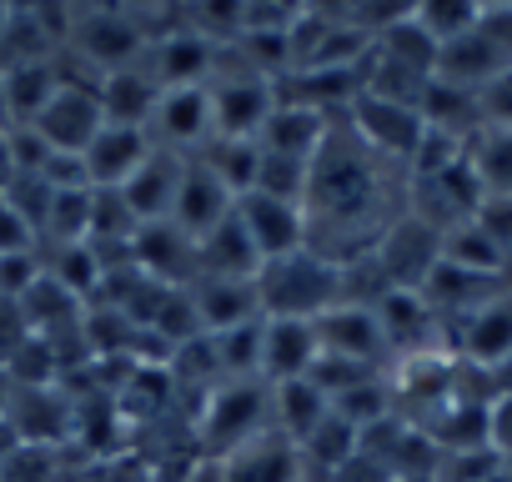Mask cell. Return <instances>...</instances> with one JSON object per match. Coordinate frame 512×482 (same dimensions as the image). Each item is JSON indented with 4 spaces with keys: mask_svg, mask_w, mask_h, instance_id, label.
<instances>
[{
    "mask_svg": "<svg viewBox=\"0 0 512 482\" xmlns=\"http://www.w3.org/2000/svg\"><path fill=\"white\" fill-rule=\"evenodd\" d=\"M377 196V176H372V156L367 146L352 136V126H332L322 151L312 156V191H307V211L322 206V216H342L357 221Z\"/></svg>",
    "mask_w": 512,
    "mask_h": 482,
    "instance_id": "obj_1",
    "label": "cell"
},
{
    "mask_svg": "<svg viewBox=\"0 0 512 482\" xmlns=\"http://www.w3.org/2000/svg\"><path fill=\"white\" fill-rule=\"evenodd\" d=\"M256 297H262V317H302L317 322L327 307L342 302V267L332 257H317L312 247L282 262H267L256 277Z\"/></svg>",
    "mask_w": 512,
    "mask_h": 482,
    "instance_id": "obj_2",
    "label": "cell"
},
{
    "mask_svg": "<svg viewBox=\"0 0 512 482\" xmlns=\"http://www.w3.org/2000/svg\"><path fill=\"white\" fill-rule=\"evenodd\" d=\"M201 452L206 457H231L236 447H246L251 437L272 432V387L262 377H226L216 387H206V407H201Z\"/></svg>",
    "mask_w": 512,
    "mask_h": 482,
    "instance_id": "obj_3",
    "label": "cell"
},
{
    "mask_svg": "<svg viewBox=\"0 0 512 482\" xmlns=\"http://www.w3.org/2000/svg\"><path fill=\"white\" fill-rule=\"evenodd\" d=\"M146 46H151V31L141 26L136 11H116V6H86V11H76L71 51L91 71H101V76L131 71L146 56Z\"/></svg>",
    "mask_w": 512,
    "mask_h": 482,
    "instance_id": "obj_4",
    "label": "cell"
},
{
    "mask_svg": "<svg viewBox=\"0 0 512 482\" xmlns=\"http://www.w3.org/2000/svg\"><path fill=\"white\" fill-rule=\"evenodd\" d=\"M277 111L272 76H216L211 81V141H256Z\"/></svg>",
    "mask_w": 512,
    "mask_h": 482,
    "instance_id": "obj_5",
    "label": "cell"
},
{
    "mask_svg": "<svg viewBox=\"0 0 512 482\" xmlns=\"http://www.w3.org/2000/svg\"><path fill=\"white\" fill-rule=\"evenodd\" d=\"M6 422L21 447L56 452L76 437V397L66 387H11Z\"/></svg>",
    "mask_w": 512,
    "mask_h": 482,
    "instance_id": "obj_6",
    "label": "cell"
},
{
    "mask_svg": "<svg viewBox=\"0 0 512 482\" xmlns=\"http://www.w3.org/2000/svg\"><path fill=\"white\" fill-rule=\"evenodd\" d=\"M236 221L246 226L256 257L267 262H282V257H297L307 252V206L297 201H282V196H267V191H251L236 201Z\"/></svg>",
    "mask_w": 512,
    "mask_h": 482,
    "instance_id": "obj_7",
    "label": "cell"
},
{
    "mask_svg": "<svg viewBox=\"0 0 512 482\" xmlns=\"http://www.w3.org/2000/svg\"><path fill=\"white\" fill-rule=\"evenodd\" d=\"M347 126H352V136L372 156H397V161H412L417 146H422V136H427L422 111L397 106V101H382V96H367V91L347 106Z\"/></svg>",
    "mask_w": 512,
    "mask_h": 482,
    "instance_id": "obj_8",
    "label": "cell"
},
{
    "mask_svg": "<svg viewBox=\"0 0 512 482\" xmlns=\"http://www.w3.org/2000/svg\"><path fill=\"white\" fill-rule=\"evenodd\" d=\"M56 61H61V56H56ZM96 86H101V81H96ZM96 86H76V81H66V86L51 96V106L31 121V131H36L51 151H61V156H86V146H91L96 131L106 126Z\"/></svg>",
    "mask_w": 512,
    "mask_h": 482,
    "instance_id": "obj_9",
    "label": "cell"
},
{
    "mask_svg": "<svg viewBox=\"0 0 512 482\" xmlns=\"http://www.w3.org/2000/svg\"><path fill=\"white\" fill-rule=\"evenodd\" d=\"M377 267L392 287H407V292H422V282L432 277V267L442 262V231L427 226L422 216H407L397 221L382 241H377Z\"/></svg>",
    "mask_w": 512,
    "mask_h": 482,
    "instance_id": "obj_10",
    "label": "cell"
},
{
    "mask_svg": "<svg viewBox=\"0 0 512 482\" xmlns=\"http://www.w3.org/2000/svg\"><path fill=\"white\" fill-rule=\"evenodd\" d=\"M131 267L156 287H191L196 282V241L176 221H151L131 236Z\"/></svg>",
    "mask_w": 512,
    "mask_h": 482,
    "instance_id": "obj_11",
    "label": "cell"
},
{
    "mask_svg": "<svg viewBox=\"0 0 512 482\" xmlns=\"http://www.w3.org/2000/svg\"><path fill=\"white\" fill-rule=\"evenodd\" d=\"M151 141L161 151H176V156H196V146L206 151V141H211V86L161 91L156 116H151Z\"/></svg>",
    "mask_w": 512,
    "mask_h": 482,
    "instance_id": "obj_12",
    "label": "cell"
},
{
    "mask_svg": "<svg viewBox=\"0 0 512 482\" xmlns=\"http://www.w3.org/2000/svg\"><path fill=\"white\" fill-rule=\"evenodd\" d=\"M312 327H317V342H322L327 357H347V362L377 367L392 352L387 347V332H382V322H377V312L367 302H337Z\"/></svg>",
    "mask_w": 512,
    "mask_h": 482,
    "instance_id": "obj_13",
    "label": "cell"
},
{
    "mask_svg": "<svg viewBox=\"0 0 512 482\" xmlns=\"http://www.w3.org/2000/svg\"><path fill=\"white\" fill-rule=\"evenodd\" d=\"M151 151H156L151 131H141V126H111V121H106V126L96 131V141L86 146L81 166H86V181H91V186L121 191V186L146 166Z\"/></svg>",
    "mask_w": 512,
    "mask_h": 482,
    "instance_id": "obj_14",
    "label": "cell"
},
{
    "mask_svg": "<svg viewBox=\"0 0 512 482\" xmlns=\"http://www.w3.org/2000/svg\"><path fill=\"white\" fill-rule=\"evenodd\" d=\"M231 211H236V196L216 181V171H211L201 156H186V166H181V186H176V206H171V221H176L191 241H201V236L216 231Z\"/></svg>",
    "mask_w": 512,
    "mask_h": 482,
    "instance_id": "obj_15",
    "label": "cell"
},
{
    "mask_svg": "<svg viewBox=\"0 0 512 482\" xmlns=\"http://www.w3.org/2000/svg\"><path fill=\"white\" fill-rule=\"evenodd\" d=\"M216 61H221V46H211L191 26L186 31H166V36L151 41V76H156L161 91H171V86H211Z\"/></svg>",
    "mask_w": 512,
    "mask_h": 482,
    "instance_id": "obj_16",
    "label": "cell"
},
{
    "mask_svg": "<svg viewBox=\"0 0 512 482\" xmlns=\"http://www.w3.org/2000/svg\"><path fill=\"white\" fill-rule=\"evenodd\" d=\"M322 357V342H317V327L302 322V317H267V332H262V382L277 387V382H297L317 367Z\"/></svg>",
    "mask_w": 512,
    "mask_h": 482,
    "instance_id": "obj_17",
    "label": "cell"
},
{
    "mask_svg": "<svg viewBox=\"0 0 512 482\" xmlns=\"http://www.w3.org/2000/svg\"><path fill=\"white\" fill-rule=\"evenodd\" d=\"M226 482H302V447H292L282 432H262L231 457H221Z\"/></svg>",
    "mask_w": 512,
    "mask_h": 482,
    "instance_id": "obj_18",
    "label": "cell"
},
{
    "mask_svg": "<svg viewBox=\"0 0 512 482\" xmlns=\"http://www.w3.org/2000/svg\"><path fill=\"white\" fill-rule=\"evenodd\" d=\"M181 166H186V156L156 146V151L146 156V166L121 186V196H126V206H131V216H136L141 226H151V221H171L176 186H181Z\"/></svg>",
    "mask_w": 512,
    "mask_h": 482,
    "instance_id": "obj_19",
    "label": "cell"
},
{
    "mask_svg": "<svg viewBox=\"0 0 512 482\" xmlns=\"http://www.w3.org/2000/svg\"><path fill=\"white\" fill-rule=\"evenodd\" d=\"M196 267H201L196 277H226V282H256L262 277V257H256V247H251L246 226L236 221V211L216 231H206L196 241Z\"/></svg>",
    "mask_w": 512,
    "mask_h": 482,
    "instance_id": "obj_20",
    "label": "cell"
},
{
    "mask_svg": "<svg viewBox=\"0 0 512 482\" xmlns=\"http://www.w3.org/2000/svg\"><path fill=\"white\" fill-rule=\"evenodd\" d=\"M191 302L201 317V332H231L241 322L262 317V297L256 282H226V277H196L191 282Z\"/></svg>",
    "mask_w": 512,
    "mask_h": 482,
    "instance_id": "obj_21",
    "label": "cell"
},
{
    "mask_svg": "<svg viewBox=\"0 0 512 482\" xmlns=\"http://www.w3.org/2000/svg\"><path fill=\"white\" fill-rule=\"evenodd\" d=\"M327 131H332V121H327L322 111H312V106H292V101H277V111H272L267 131L256 136V146L272 151V156L312 161V156L322 151Z\"/></svg>",
    "mask_w": 512,
    "mask_h": 482,
    "instance_id": "obj_22",
    "label": "cell"
},
{
    "mask_svg": "<svg viewBox=\"0 0 512 482\" xmlns=\"http://www.w3.org/2000/svg\"><path fill=\"white\" fill-rule=\"evenodd\" d=\"M96 96H101V116H106L111 126H141V131H151V116H156L161 86H156L151 71H136V66H131V71H111V76H101Z\"/></svg>",
    "mask_w": 512,
    "mask_h": 482,
    "instance_id": "obj_23",
    "label": "cell"
},
{
    "mask_svg": "<svg viewBox=\"0 0 512 482\" xmlns=\"http://www.w3.org/2000/svg\"><path fill=\"white\" fill-rule=\"evenodd\" d=\"M507 357H512V292L487 297L477 312H467V327H462V362L497 372Z\"/></svg>",
    "mask_w": 512,
    "mask_h": 482,
    "instance_id": "obj_24",
    "label": "cell"
},
{
    "mask_svg": "<svg viewBox=\"0 0 512 482\" xmlns=\"http://www.w3.org/2000/svg\"><path fill=\"white\" fill-rule=\"evenodd\" d=\"M372 312H377V322H382L392 352H412V357H417V347L437 337V312H432V302H427L422 292L392 287Z\"/></svg>",
    "mask_w": 512,
    "mask_h": 482,
    "instance_id": "obj_25",
    "label": "cell"
},
{
    "mask_svg": "<svg viewBox=\"0 0 512 482\" xmlns=\"http://www.w3.org/2000/svg\"><path fill=\"white\" fill-rule=\"evenodd\" d=\"M332 402L322 397V387L312 377H297V382H277L272 387V432H282L292 447H302L322 422H327Z\"/></svg>",
    "mask_w": 512,
    "mask_h": 482,
    "instance_id": "obj_26",
    "label": "cell"
},
{
    "mask_svg": "<svg viewBox=\"0 0 512 482\" xmlns=\"http://www.w3.org/2000/svg\"><path fill=\"white\" fill-rule=\"evenodd\" d=\"M0 86H6V116H11V126H31L51 106V96L66 86V71H61V61L6 66V71H0Z\"/></svg>",
    "mask_w": 512,
    "mask_h": 482,
    "instance_id": "obj_27",
    "label": "cell"
},
{
    "mask_svg": "<svg viewBox=\"0 0 512 482\" xmlns=\"http://www.w3.org/2000/svg\"><path fill=\"white\" fill-rule=\"evenodd\" d=\"M442 262H452L462 272H477V277H497L507 267V252L467 216V221H457V226L442 231Z\"/></svg>",
    "mask_w": 512,
    "mask_h": 482,
    "instance_id": "obj_28",
    "label": "cell"
},
{
    "mask_svg": "<svg viewBox=\"0 0 512 482\" xmlns=\"http://www.w3.org/2000/svg\"><path fill=\"white\" fill-rule=\"evenodd\" d=\"M201 156V151H196ZM211 171H216V181L241 201V196H251L256 191V181H262V146L256 141H206V156H201Z\"/></svg>",
    "mask_w": 512,
    "mask_h": 482,
    "instance_id": "obj_29",
    "label": "cell"
},
{
    "mask_svg": "<svg viewBox=\"0 0 512 482\" xmlns=\"http://www.w3.org/2000/svg\"><path fill=\"white\" fill-rule=\"evenodd\" d=\"M46 277H56L71 297H96L106 287V257L91 247V241H76V247H56L46 262Z\"/></svg>",
    "mask_w": 512,
    "mask_h": 482,
    "instance_id": "obj_30",
    "label": "cell"
},
{
    "mask_svg": "<svg viewBox=\"0 0 512 482\" xmlns=\"http://www.w3.org/2000/svg\"><path fill=\"white\" fill-rule=\"evenodd\" d=\"M262 332H267V317L241 322L231 332H206L216 347L221 377H262Z\"/></svg>",
    "mask_w": 512,
    "mask_h": 482,
    "instance_id": "obj_31",
    "label": "cell"
},
{
    "mask_svg": "<svg viewBox=\"0 0 512 482\" xmlns=\"http://www.w3.org/2000/svg\"><path fill=\"white\" fill-rule=\"evenodd\" d=\"M467 161L482 181V196H512V126H487Z\"/></svg>",
    "mask_w": 512,
    "mask_h": 482,
    "instance_id": "obj_32",
    "label": "cell"
},
{
    "mask_svg": "<svg viewBox=\"0 0 512 482\" xmlns=\"http://www.w3.org/2000/svg\"><path fill=\"white\" fill-rule=\"evenodd\" d=\"M0 372H6L11 387H61V357L46 337H26L6 362H0Z\"/></svg>",
    "mask_w": 512,
    "mask_h": 482,
    "instance_id": "obj_33",
    "label": "cell"
},
{
    "mask_svg": "<svg viewBox=\"0 0 512 482\" xmlns=\"http://www.w3.org/2000/svg\"><path fill=\"white\" fill-rule=\"evenodd\" d=\"M332 412H337L342 422H352L357 432H367V427H377V422L392 417V392H387L382 377H367V382L347 387L342 397H332Z\"/></svg>",
    "mask_w": 512,
    "mask_h": 482,
    "instance_id": "obj_34",
    "label": "cell"
},
{
    "mask_svg": "<svg viewBox=\"0 0 512 482\" xmlns=\"http://www.w3.org/2000/svg\"><path fill=\"white\" fill-rule=\"evenodd\" d=\"M357 447H362V432H357L352 422H342L337 412H327V422L302 442V457H312V462H322L327 472H337V467H347V462L357 457Z\"/></svg>",
    "mask_w": 512,
    "mask_h": 482,
    "instance_id": "obj_35",
    "label": "cell"
},
{
    "mask_svg": "<svg viewBox=\"0 0 512 482\" xmlns=\"http://www.w3.org/2000/svg\"><path fill=\"white\" fill-rule=\"evenodd\" d=\"M256 191L307 206V191H312V161H292V156H272V151H262V181H256Z\"/></svg>",
    "mask_w": 512,
    "mask_h": 482,
    "instance_id": "obj_36",
    "label": "cell"
},
{
    "mask_svg": "<svg viewBox=\"0 0 512 482\" xmlns=\"http://www.w3.org/2000/svg\"><path fill=\"white\" fill-rule=\"evenodd\" d=\"M412 16L437 46H452V41H462L482 26V6H437L432 0V6H412Z\"/></svg>",
    "mask_w": 512,
    "mask_h": 482,
    "instance_id": "obj_37",
    "label": "cell"
},
{
    "mask_svg": "<svg viewBox=\"0 0 512 482\" xmlns=\"http://www.w3.org/2000/svg\"><path fill=\"white\" fill-rule=\"evenodd\" d=\"M41 277H46V257L41 252H11V257H0V302H21Z\"/></svg>",
    "mask_w": 512,
    "mask_h": 482,
    "instance_id": "obj_38",
    "label": "cell"
},
{
    "mask_svg": "<svg viewBox=\"0 0 512 482\" xmlns=\"http://www.w3.org/2000/svg\"><path fill=\"white\" fill-rule=\"evenodd\" d=\"M472 221L497 241V247L512 257V196H482L477 201V211H472Z\"/></svg>",
    "mask_w": 512,
    "mask_h": 482,
    "instance_id": "obj_39",
    "label": "cell"
},
{
    "mask_svg": "<svg viewBox=\"0 0 512 482\" xmlns=\"http://www.w3.org/2000/svg\"><path fill=\"white\" fill-rule=\"evenodd\" d=\"M11 252H36V226L0 196V257H11Z\"/></svg>",
    "mask_w": 512,
    "mask_h": 482,
    "instance_id": "obj_40",
    "label": "cell"
},
{
    "mask_svg": "<svg viewBox=\"0 0 512 482\" xmlns=\"http://www.w3.org/2000/svg\"><path fill=\"white\" fill-rule=\"evenodd\" d=\"M487 437H492V452L502 462H512V392H502L492 407H487Z\"/></svg>",
    "mask_w": 512,
    "mask_h": 482,
    "instance_id": "obj_41",
    "label": "cell"
},
{
    "mask_svg": "<svg viewBox=\"0 0 512 482\" xmlns=\"http://www.w3.org/2000/svg\"><path fill=\"white\" fill-rule=\"evenodd\" d=\"M11 176H16V161H11V126L0 131V191L11 186Z\"/></svg>",
    "mask_w": 512,
    "mask_h": 482,
    "instance_id": "obj_42",
    "label": "cell"
},
{
    "mask_svg": "<svg viewBox=\"0 0 512 482\" xmlns=\"http://www.w3.org/2000/svg\"><path fill=\"white\" fill-rule=\"evenodd\" d=\"M186 482H226V477H221V462H216V457H201V462L186 472Z\"/></svg>",
    "mask_w": 512,
    "mask_h": 482,
    "instance_id": "obj_43",
    "label": "cell"
},
{
    "mask_svg": "<svg viewBox=\"0 0 512 482\" xmlns=\"http://www.w3.org/2000/svg\"><path fill=\"white\" fill-rule=\"evenodd\" d=\"M16 447H21V442H16V432H11V422H6V417H0V467H6V462L16 457Z\"/></svg>",
    "mask_w": 512,
    "mask_h": 482,
    "instance_id": "obj_44",
    "label": "cell"
},
{
    "mask_svg": "<svg viewBox=\"0 0 512 482\" xmlns=\"http://www.w3.org/2000/svg\"><path fill=\"white\" fill-rule=\"evenodd\" d=\"M502 392H512V357L497 367V397H502Z\"/></svg>",
    "mask_w": 512,
    "mask_h": 482,
    "instance_id": "obj_45",
    "label": "cell"
},
{
    "mask_svg": "<svg viewBox=\"0 0 512 482\" xmlns=\"http://www.w3.org/2000/svg\"><path fill=\"white\" fill-rule=\"evenodd\" d=\"M6 402H11V382H6V372H0V417H6Z\"/></svg>",
    "mask_w": 512,
    "mask_h": 482,
    "instance_id": "obj_46",
    "label": "cell"
},
{
    "mask_svg": "<svg viewBox=\"0 0 512 482\" xmlns=\"http://www.w3.org/2000/svg\"><path fill=\"white\" fill-rule=\"evenodd\" d=\"M11 126V116H6V86H0V131Z\"/></svg>",
    "mask_w": 512,
    "mask_h": 482,
    "instance_id": "obj_47",
    "label": "cell"
},
{
    "mask_svg": "<svg viewBox=\"0 0 512 482\" xmlns=\"http://www.w3.org/2000/svg\"><path fill=\"white\" fill-rule=\"evenodd\" d=\"M6 21H11V6H0V41H6Z\"/></svg>",
    "mask_w": 512,
    "mask_h": 482,
    "instance_id": "obj_48",
    "label": "cell"
},
{
    "mask_svg": "<svg viewBox=\"0 0 512 482\" xmlns=\"http://www.w3.org/2000/svg\"><path fill=\"white\" fill-rule=\"evenodd\" d=\"M497 482H512V462H502V477Z\"/></svg>",
    "mask_w": 512,
    "mask_h": 482,
    "instance_id": "obj_49",
    "label": "cell"
},
{
    "mask_svg": "<svg viewBox=\"0 0 512 482\" xmlns=\"http://www.w3.org/2000/svg\"><path fill=\"white\" fill-rule=\"evenodd\" d=\"M0 482H6V472H0Z\"/></svg>",
    "mask_w": 512,
    "mask_h": 482,
    "instance_id": "obj_50",
    "label": "cell"
}]
</instances>
